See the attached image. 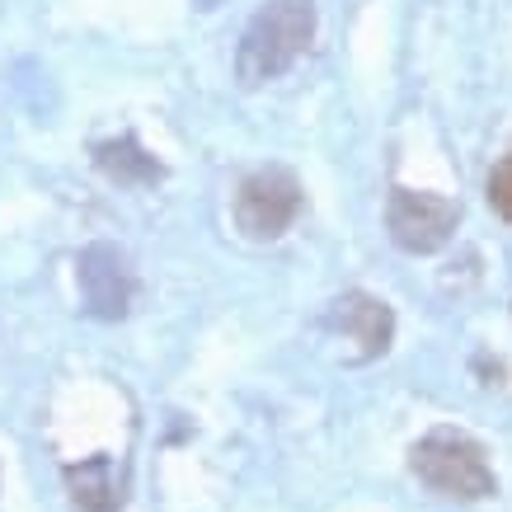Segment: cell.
I'll return each instance as SVG.
<instances>
[{
    "label": "cell",
    "instance_id": "6da1fadb",
    "mask_svg": "<svg viewBox=\"0 0 512 512\" xmlns=\"http://www.w3.org/2000/svg\"><path fill=\"white\" fill-rule=\"evenodd\" d=\"M315 38V5L311 0H273L249 19L240 52H235V76L240 85H264L278 80L287 66L311 47Z\"/></svg>",
    "mask_w": 512,
    "mask_h": 512
},
{
    "label": "cell",
    "instance_id": "7a4b0ae2",
    "mask_svg": "<svg viewBox=\"0 0 512 512\" xmlns=\"http://www.w3.org/2000/svg\"><path fill=\"white\" fill-rule=\"evenodd\" d=\"M409 466L433 494L442 498H461V503H475V498H489L498 489L494 470L484 461V447L475 437L456 433V428H437L423 442H414L409 451Z\"/></svg>",
    "mask_w": 512,
    "mask_h": 512
},
{
    "label": "cell",
    "instance_id": "3957f363",
    "mask_svg": "<svg viewBox=\"0 0 512 512\" xmlns=\"http://www.w3.org/2000/svg\"><path fill=\"white\" fill-rule=\"evenodd\" d=\"M325 334L339 343L343 362H376L395 339V311L381 296L343 292L339 301H329Z\"/></svg>",
    "mask_w": 512,
    "mask_h": 512
},
{
    "label": "cell",
    "instance_id": "277c9868",
    "mask_svg": "<svg viewBox=\"0 0 512 512\" xmlns=\"http://www.w3.org/2000/svg\"><path fill=\"white\" fill-rule=\"evenodd\" d=\"M461 207L442 193H419V188H395L386 207V226L390 240L404 254H437L456 235Z\"/></svg>",
    "mask_w": 512,
    "mask_h": 512
},
{
    "label": "cell",
    "instance_id": "5b68a950",
    "mask_svg": "<svg viewBox=\"0 0 512 512\" xmlns=\"http://www.w3.org/2000/svg\"><path fill=\"white\" fill-rule=\"evenodd\" d=\"M301 212V184L292 170H259L249 174L235 193V221L249 240H278Z\"/></svg>",
    "mask_w": 512,
    "mask_h": 512
},
{
    "label": "cell",
    "instance_id": "8992f818",
    "mask_svg": "<svg viewBox=\"0 0 512 512\" xmlns=\"http://www.w3.org/2000/svg\"><path fill=\"white\" fill-rule=\"evenodd\" d=\"M76 278H80V296H85V311L99 320H123L132 311V264H127L123 249L113 245H85L76 259Z\"/></svg>",
    "mask_w": 512,
    "mask_h": 512
},
{
    "label": "cell",
    "instance_id": "52a82bcc",
    "mask_svg": "<svg viewBox=\"0 0 512 512\" xmlns=\"http://www.w3.org/2000/svg\"><path fill=\"white\" fill-rule=\"evenodd\" d=\"M66 489H71L76 512H118V503H123L109 456H90V461L71 466L66 470Z\"/></svg>",
    "mask_w": 512,
    "mask_h": 512
},
{
    "label": "cell",
    "instance_id": "ba28073f",
    "mask_svg": "<svg viewBox=\"0 0 512 512\" xmlns=\"http://www.w3.org/2000/svg\"><path fill=\"white\" fill-rule=\"evenodd\" d=\"M94 165L109 174L113 184H127V188H132V184H156L160 174H165V170H160V160L146 156L132 137L99 141V146H94Z\"/></svg>",
    "mask_w": 512,
    "mask_h": 512
},
{
    "label": "cell",
    "instance_id": "9c48e42d",
    "mask_svg": "<svg viewBox=\"0 0 512 512\" xmlns=\"http://www.w3.org/2000/svg\"><path fill=\"white\" fill-rule=\"evenodd\" d=\"M489 207H494L503 221H512V156H503L489 174Z\"/></svg>",
    "mask_w": 512,
    "mask_h": 512
},
{
    "label": "cell",
    "instance_id": "30bf717a",
    "mask_svg": "<svg viewBox=\"0 0 512 512\" xmlns=\"http://www.w3.org/2000/svg\"><path fill=\"white\" fill-rule=\"evenodd\" d=\"M221 0H198V10H217Z\"/></svg>",
    "mask_w": 512,
    "mask_h": 512
}]
</instances>
